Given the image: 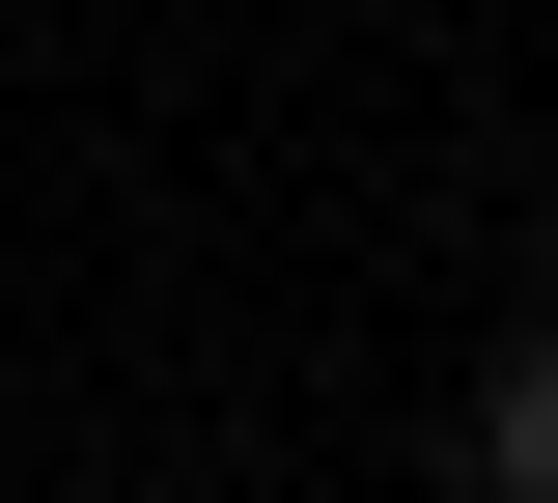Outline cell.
<instances>
[{
	"label": "cell",
	"mask_w": 558,
	"mask_h": 503,
	"mask_svg": "<svg viewBox=\"0 0 558 503\" xmlns=\"http://www.w3.org/2000/svg\"><path fill=\"white\" fill-rule=\"evenodd\" d=\"M475 503H558V336H502V392H475Z\"/></svg>",
	"instance_id": "6da1fadb"
},
{
	"label": "cell",
	"mask_w": 558,
	"mask_h": 503,
	"mask_svg": "<svg viewBox=\"0 0 558 503\" xmlns=\"http://www.w3.org/2000/svg\"><path fill=\"white\" fill-rule=\"evenodd\" d=\"M531 280H558V196H531Z\"/></svg>",
	"instance_id": "7a4b0ae2"
}]
</instances>
